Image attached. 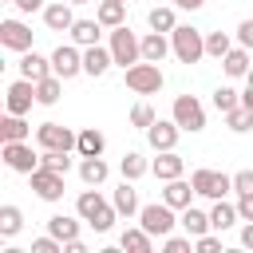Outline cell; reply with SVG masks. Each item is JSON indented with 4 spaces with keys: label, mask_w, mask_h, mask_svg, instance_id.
Here are the masks:
<instances>
[{
    "label": "cell",
    "mask_w": 253,
    "mask_h": 253,
    "mask_svg": "<svg viewBox=\"0 0 253 253\" xmlns=\"http://www.w3.org/2000/svg\"><path fill=\"white\" fill-rule=\"evenodd\" d=\"M174 213H178L174 206H166V202H150V206L138 210V225H142L150 237H166V233H174V225H178Z\"/></svg>",
    "instance_id": "cell-5"
},
{
    "label": "cell",
    "mask_w": 253,
    "mask_h": 253,
    "mask_svg": "<svg viewBox=\"0 0 253 253\" xmlns=\"http://www.w3.org/2000/svg\"><path fill=\"white\" fill-rule=\"evenodd\" d=\"M241 107H249V111H253V87H249V83H245V91H241Z\"/></svg>",
    "instance_id": "cell-51"
},
{
    "label": "cell",
    "mask_w": 253,
    "mask_h": 253,
    "mask_svg": "<svg viewBox=\"0 0 253 253\" xmlns=\"http://www.w3.org/2000/svg\"><path fill=\"white\" fill-rule=\"evenodd\" d=\"M32 138V126L24 123V115H4L0 119V142H28Z\"/></svg>",
    "instance_id": "cell-24"
},
{
    "label": "cell",
    "mask_w": 253,
    "mask_h": 253,
    "mask_svg": "<svg viewBox=\"0 0 253 253\" xmlns=\"http://www.w3.org/2000/svg\"><path fill=\"white\" fill-rule=\"evenodd\" d=\"M99 36H103V24L99 20H75L71 24V43H79V47L99 43Z\"/></svg>",
    "instance_id": "cell-32"
},
{
    "label": "cell",
    "mask_w": 253,
    "mask_h": 253,
    "mask_svg": "<svg viewBox=\"0 0 253 253\" xmlns=\"http://www.w3.org/2000/svg\"><path fill=\"white\" fill-rule=\"evenodd\" d=\"M178 134H182V126H178L174 119H154V123L146 126V142H150L154 150H174V146H178Z\"/></svg>",
    "instance_id": "cell-14"
},
{
    "label": "cell",
    "mask_w": 253,
    "mask_h": 253,
    "mask_svg": "<svg viewBox=\"0 0 253 253\" xmlns=\"http://www.w3.org/2000/svg\"><path fill=\"white\" fill-rule=\"evenodd\" d=\"M182 170H186V162H182V154H178V150H158V158L150 162V174H154L158 182L182 178Z\"/></svg>",
    "instance_id": "cell-16"
},
{
    "label": "cell",
    "mask_w": 253,
    "mask_h": 253,
    "mask_svg": "<svg viewBox=\"0 0 253 253\" xmlns=\"http://www.w3.org/2000/svg\"><path fill=\"white\" fill-rule=\"evenodd\" d=\"M233 194H253V170H237L233 174Z\"/></svg>",
    "instance_id": "cell-44"
},
{
    "label": "cell",
    "mask_w": 253,
    "mask_h": 253,
    "mask_svg": "<svg viewBox=\"0 0 253 253\" xmlns=\"http://www.w3.org/2000/svg\"><path fill=\"white\" fill-rule=\"evenodd\" d=\"M241 245H245V249H253V221H245V225H241Z\"/></svg>",
    "instance_id": "cell-48"
},
{
    "label": "cell",
    "mask_w": 253,
    "mask_h": 253,
    "mask_svg": "<svg viewBox=\"0 0 253 253\" xmlns=\"http://www.w3.org/2000/svg\"><path fill=\"white\" fill-rule=\"evenodd\" d=\"M154 119H158V115H154V107H150V103H134V107H130V126L146 130Z\"/></svg>",
    "instance_id": "cell-40"
},
{
    "label": "cell",
    "mask_w": 253,
    "mask_h": 253,
    "mask_svg": "<svg viewBox=\"0 0 253 253\" xmlns=\"http://www.w3.org/2000/svg\"><path fill=\"white\" fill-rule=\"evenodd\" d=\"M63 249H67V253H87V245H83L79 237H75V241H63Z\"/></svg>",
    "instance_id": "cell-50"
},
{
    "label": "cell",
    "mask_w": 253,
    "mask_h": 253,
    "mask_svg": "<svg viewBox=\"0 0 253 253\" xmlns=\"http://www.w3.org/2000/svg\"><path fill=\"white\" fill-rule=\"evenodd\" d=\"M194 249H198V253H217V249H221V233L213 229V233H202V237H194Z\"/></svg>",
    "instance_id": "cell-42"
},
{
    "label": "cell",
    "mask_w": 253,
    "mask_h": 253,
    "mask_svg": "<svg viewBox=\"0 0 253 253\" xmlns=\"http://www.w3.org/2000/svg\"><path fill=\"white\" fill-rule=\"evenodd\" d=\"M107 47H111V55H115V63H119L123 71H126L130 63H138V59H142V40H138L126 24L111 28V43H107Z\"/></svg>",
    "instance_id": "cell-4"
},
{
    "label": "cell",
    "mask_w": 253,
    "mask_h": 253,
    "mask_svg": "<svg viewBox=\"0 0 253 253\" xmlns=\"http://www.w3.org/2000/svg\"><path fill=\"white\" fill-rule=\"evenodd\" d=\"M0 43L8 51H32V28L24 20H0Z\"/></svg>",
    "instance_id": "cell-13"
},
{
    "label": "cell",
    "mask_w": 253,
    "mask_h": 253,
    "mask_svg": "<svg viewBox=\"0 0 253 253\" xmlns=\"http://www.w3.org/2000/svg\"><path fill=\"white\" fill-rule=\"evenodd\" d=\"M237 43L253 51V20H241V24H237Z\"/></svg>",
    "instance_id": "cell-45"
},
{
    "label": "cell",
    "mask_w": 253,
    "mask_h": 253,
    "mask_svg": "<svg viewBox=\"0 0 253 253\" xmlns=\"http://www.w3.org/2000/svg\"><path fill=\"white\" fill-rule=\"evenodd\" d=\"M190 182H194V190L202 194V198H225L229 190H233V174H221V170H210V166H202V170H194L190 174Z\"/></svg>",
    "instance_id": "cell-7"
},
{
    "label": "cell",
    "mask_w": 253,
    "mask_h": 253,
    "mask_svg": "<svg viewBox=\"0 0 253 253\" xmlns=\"http://www.w3.org/2000/svg\"><path fill=\"white\" fill-rule=\"evenodd\" d=\"M170 47H174L178 63H198V59L206 55V32H198V28H190V24H178V28L170 32Z\"/></svg>",
    "instance_id": "cell-2"
},
{
    "label": "cell",
    "mask_w": 253,
    "mask_h": 253,
    "mask_svg": "<svg viewBox=\"0 0 253 253\" xmlns=\"http://www.w3.org/2000/svg\"><path fill=\"white\" fill-rule=\"evenodd\" d=\"M4 103H8V111H12V115H28V111H32V103H36V83L20 75L16 83H8Z\"/></svg>",
    "instance_id": "cell-12"
},
{
    "label": "cell",
    "mask_w": 253,
    "mask_h": 253,
    "mask_svg": "<svg viewBox=\"0 0 253 253\" xmlns=\"http://www.w3.org/2000/svg\"><path fill=\"white\" fill-rule=\"evenodd\" d=\"M40 166H47L55 174H67L71 170V150H40Z\"/></svg>",
    "instance_id": "cell-37"
},
{
    "label": "cell",
    "mask_w": 253,
    "mask_h": 253,
    "mask_svg": "<svg viewBox=\"0 0 253 253\" xmlns=\"http://www.w3.org/2000/svg\"><path fill=\"white\" fill-rule=\"evenodd\" d=\"M20 75H24V79H32V83L47 79V75H51V55L43 59L40 51H20Z\"/></svg>",
    "instance_id": "cell-18"
},
{
    "label": "cell",
    "mask_w": 253,
    "mask_h": 253,
    "mask_svg": "<svg viewBox=\"0 0 253 253\" xmlns=\"http://www.w3.org/2000/svg\"><path fill=\"white\" fill-rule=\"evenodd\" d=\"M146 24H150L154 32H166V36H170V32L178 28V16H174L170 4H162V8H150V12H146Z\"/></svg>",
    "instance_id": "cell-33"
},
{
    "label": "cell",
    "mask_w": 253,
    "mask_h": 253,
    "mask_svg": "<svg viewBox=\"0 0 253 253\" xmlns=\"http://www.w3.org/2000/svg\"><path fill=\"white\" fill-rule=\"evenodd\" d=\"M75 213L95 229V233H107L115 221H119V210H115V202H107L99 190H83L79 198H75Z\"/></svg>",
    "instance_id": "cell-1"
},
{
    "label": "cell",
    "mask_w": 253,
    "mask_h": 253,
    "mask_svg": "<svg viewBox=\"0 0 253 253\" xmlns=\"http://www.w3.org/2000/svg\"><path fill=\"white\" fill-rule=\"evenodd\" d=\"M63 178H67V174H55V170H47V166H36V170L28 174V182H32V190H36L40 202H59V198H63Z\"/></svg>",
    "instance_id": "cell-11"
},
{
    "label": "cell",
    "mask_w": 253,
    "mask_h": 253,
    "mask_svg": "<svg viewBox=\"0 0 253 253\" xmlns=\"http://www.w3.org/2000/svg\"><path fill=\"white\" fill-rule=\"evenodd\" d=\"M4 4H12V0H4Z\"/></svg>",
    "instance_id": "cell-54"
},
{
    "label": "cell",
    "mask_w": 253,
    "mask_h": 253,
    "mask_svg": "<svg viewBox=\"0 0 253 253\" xmlns=\"http://www.w3.org/2000/svg\"><path fill=\"white\" fill-rule=\"evenodd\" d=\"M36 142H40V150H75L79 134L67 130L63 123H40L36 126Z\"/></svg>",
    "instance_id": "cell-8"
},
{
    "label": "cell",
    "mask_w": 253,
    "mask_h": 253,
    "mask_svg": "<svg viewBox=\"0 0 253 253\" xmlns=\"http://www.w3.org/2000/svg\"><path fill=\"white\" fill-rule=\"evenodd\" d=\"M32 253H63V241L51 237V233H47V237H36V241H32Z\"/></svg>",
    "instance_id": "cell-43"
},
{
    "label": "cell",
    "mask_w": 253,
    "mask_h": 253,
    "mask_svg": "<svg viewBox=\"0 0 253 253\" xmlns=\"http://www.w3.org/2000/svg\"><path fill=\"white\" fill-rule=\"evenodd\" d=\"M95 20H99L103 28H119V24H126V0H99Z\"/></svg>",
    "instance_id": "cell-30"
},
{
    "label": "cell",
    "mask_w": 253,
    "mask_h": 253,
    "mask_svg": "<svg viewBox=\"0 0 253 253\" xmlns=\"http://www.w3.org/2000/svg\"><path fill=\"white\" fill-rule=\"evenodd\" d=\"M79 221H83L79 213H75V217H71V213H51V217H47V233L59 237V241H75V237H79Z\"/></svg>",
    "instance_id": "cell-26"
},
{
    "label": "cell",
    "mask_w": 253,
    "mask_h": 253,
    "mask_svg": "<svg viewBox=\"0 0 253 253\" xmlns=\"http://www.w3.org/2000/svg\"><path fill=\"white\" fill-rule=\"evenodd\" d=\"M241 221V213H237V202H213V210H210V225L217 229V233H225V229H233Z\"/></svg>",
    "instance_id": "cell-25"
},
{
    "label": "cell",
    "mask_w": 253,
    "mask_h": 253,
    "mask_svg": "<svg viewBox=\"0 0 253 253\" xmlns=\"http://www.w3.org/2000/svg\"><path fill=\"white\" fill-rule=\"evenodd\" d=\"M253 63H249V47H229L225 55H221V71L229 75V79H245V71H249Z\"/></svg>",
    "instance_id": "cell-23"
},
{
    "label": "cell",
    "mask_w": 253,
    "mask_h": 253,
    "mask_svg": "<svg viewBox=\"0 0 253 253\" xmlns=\"http://www.w3.org/2000/svg\"><path fill=\"white\" fill-rule=\"evenodd\" d=\"M237 213L241 221H253V194H237Z\"/></svg>",
    "instance_id": "cell-46"
},
{
    "label": "cell",
    "mask_w": 253,
    "mask_h": 253,
    "mask_svg": "<svg viewBox=\"0 0 253 253\" xmlns=\"http://www.w3.org/2000/svg\"><path fill=\"white\" fill-rule=\"evenodd\" d=\"M111 63H115L111 47H103V43H91V47H83V75L99 79V75H107V71H111Z\"/></svg>",
    "instance_id": "cell-15"
},
{
    "label": "cell",
    "mask_w": 253,
    "mask_h": 253,
    "mask_svg": "<svg viewBox=\"0 0 253 253\" xmlns=\"http://www.w3.org/2000/svg\"><path fill=\"white\" fill-rule=\"evenodd\" d=\"M162 249H166V253H190V249H194V237H190V233H186V237L166 233V237H162Z\"/></svg>",
    "instance_id": "cell-41"
},
{
    "label": "cell",
    "mask_w": 253,
    "mask_h": 253,
    "mask_svg": "<svg viewBox=\"0 0 253 253\" xmlns=\"http://www.w3.org/2000/svg\"><path fill=\"white\" fill-rule=\"evenodd\" d=\"M119 249H126V253H150L154 249V237L142 225H126L123 237H119Z\"/></svg>",
    "instance_id": "cell-27"
},
{
    "label": "cell",
    "mask_w": 253,
    "mask_h": 253,
    "mask_svg": "<svg viewBox=\"0 0 253 253\" xmlns=\"http://www.w3.org/2000/svg\"><path fill=\"white\" fill-rule=\"evenodd\" d=\"M51 71H55L59 79L83 75V47H79V43H59V47L51 51Z\"/></svg>",
    "instance_id": "cell-10"
},
{
    "label": "cell",
    "mask_w": 253,
    "mask_h": 253,
    "mask_svg": "<svg viewBox=\"0 0 253 253\" xmlns=\"http://www.w3.org/2000/svg\"><path fill=\"white\" fill-rule=\"evenodd\" d=\"M43 24H47L51 32H71V24H75L71 0H55V4H47V8H43Z\"/></svg>",
    "instance_id": "cell-17"
},
{
    "label": "cell",
    "mask_w": 253,
    "mask_h": 253,
    "mask_svg": "<svg viewBox=\"0 0 253 253\" xmlns=\"http://www.w3.org/2000/svg\"><path fill=\"white\" fill-rule=\"evenodd\" d=\"M12 8H16V12H24V16H28V12H43V8H47V4H43V0H12Z\"/></svg>",
    "instance_id": "cell-47"
},
{
    "label": "cell",
    "mask_w": 253,
    "mask_h": 253,
    "mask_svg": "<svg viewBox=\"0 0 253 253\" xmlns=\"http://www.w3.org/2000/svg\"><path fill=\"white\" fill-rule=\"evenodd\" d=\"M233 47V40H229V32H206V55H213V59H221L225 51Z\"/></svg>",
    "instance_id": "cell-38"
},
{
    "label": "cell",
    "mask_w": 253,
    "mask_h": 253,
    "mask_svg": "<svg viewBox=\"0 0 253 253\" xmlns=\"http://www.w3.org/2000/svg\"><path fill=\"white\" fill-rule=\"evenodd\" d=\"M225 126H229L233 134H245V130H253V111L237 103L233 111H225Z\"/></svg>",
    "instance_id": "cell-36"
},
{
    "label": "cell",
    "mask_w": 253,
    "mask_h": 253,
    "mask_svg": "<svg viewBox=\"0 0 253 253\" xmlns=\"http://www.w3.org/2000/svg\"><path fill=\"white\" fill-rule=\"evenodd\" d=\"M123 79H126V87H130L134 95H158V91H162V83H166V79H162V67H158V63H150V59L130 63Z\"/></svg>",
    "instance_id": "cell-3"
},
{
    "label": "cell",
    "mask_w": 253,
    "mask_h": 253,
    "mask_svg": "<svg viewBox=\"0 0 253 253\" xmlns=\"http://www.w3.org/2000/svg\"><path fill=\"white\" fill-rule=\"evenodd\" d=\"M170 51H174V47H170L166 32H154V28H150V32L142 36V59H150V63H162Z\"/></svg>",
    "instance_id": "cell-22"
},
{
    "label": "cell",
    "mask_w": 253,
    "mask_h": 253,
    "mask_svg": "<svg viewBox=\"0 0 253 253\" xmlns=\"http://www.w3.org/2000/svg\"><path fill=\"white\" fill-rule=\"evenodd\" d=\"M245 83H249V87H253V67H249V71H245Z\"/></svg>",
    "instance_id": "cell-52"
},
{
    "label": "cell",
    "mask_w": 253,
    "mask_h": 253,
    "mask_svg": "<svg viewBox=\"0 0 253 253\" xmlns=\"http://www.w3.org/2000/svg\"><path fill=\"white\" fill-rule=\"evenodd\" d=\"M174 8H186V12H198V8H206V0H174Z\"/></svg>",
    "instance_id": "cell-49"
},
{
    "label": "cell",
    "mask_w": 253,
    "mask_h": 253,
    "mask_svg": "<svg viewBox=\"0 0 253 253\" xmlns=\"http://www.w3.org/2000/svg\"><path fill=\"white\" fill-rule=\"evenodd\" d=\"M79 178H83V186H103V182L111 178V166L103 162V154L79 158Z\"/></svg>",
    "instance_id": "cell-20"
},
{
    "label": "cell",
    "mask_w": 253,
    "mask_h": 253,
    "mask_svg": "<svg viewBox=\"0 0 253 253\" xmlns=\"http://www.w3.org/2000/svg\"><path fill=\"white\" fill-rule=\"evenodd\" d=\"M20 229H24L20 206H0V237H16Z\"/></svg>",
    "instance_id": "cell-35"
},
{
    "label": "cell",
    "mask_w": 253,
    "mask_h": 253,
    "mask_svg": "<svg viewBox=\"0 0 253 253\" xmlns=\"http://www.w3.org/2000/svg\"><path fill=\"white\" fill-rule=\"evenodd\" d=\"M111 202H115V210H119V217H138V190H134V182L130 178H123V186L111 194Z\"/></svg>",
    "instance_id": "cell-19"
},
{
    "label": "cell",
    "mask_w": 253,
    "mask_h": 253,
    "mask_svg": "<svg viewBox=\"0 0 253 253\" xmlns=\"http://www.w3.org/2000/svg\"><path fill=\"white\" fill-rule=\"evenodd\" d=\"M103 150H107L103 130H99V126H83V130H79V142H75V154H79V158H91V154H103Z\"/></svg>",
    "instance_id": "cell-28"
},
{
    "label": "cell",
    "mask_w": 253,
    "mask_h": 253,
    "mask_svg": "<svg viewBox=\"0 0 253 253\" xmlns=\"http://www.w3.org/2000/svg\"><path fill=\"white\" fill-rule=\"evenodd\" d=\"M71 4H87V0H71Z\"/></svg>",
    "instance_id": "cell-53"
},
{
    "label": "cell",
    "mask_w": 253,
    "mask_h": 253,
    "mask_svg": "<svg viewBox=\"0 0 253 253\" xmlns=\"http://www.w3.org/2000/svg\"><path fill=\"white\" fill-rule=\"evenodd\" d=\"M63 83H67V79H59L55 71H51L47 79H40V83H36V103H40V107H55L59 95H63Z\"/></svg>",
    "instance_id": "cell-31"
},
{
    "label": "cell",
    "mask_w": 253,
    "mask_h": 253,
    "mask_svg": "<svg viewBox=\"0 0 253 253\" xmlns=\"http://www.w3.org/2000/svg\"><path fill=\"white\" fill-rule=\"evenodd\" d=\"M170 119H174L182 130H190V134L206 130V107H202L198 95H178L174 107H170Z\"/></svg>",
    "instance_id": "cell-6"
},
{
    "label": "cell",
    "mask_w": 253,
    "mask_h": 253,
    "mask_svg": "<svg viewBox=\"0 0 253 253\" xmlns=\"http://www.w3.org/2000/svg\"><path fill=\"white\" fill-rule=\"evenodd\" d=\"M194 194H198V190H194V182H186V178H170V182H166V190H162V202H166V206H174V210H186Z\"/></svg>",
    "instance_id": "cell-21"
},
{
    "label": "cell",
    "mask_w": 253,
    "mask_h": 253,
    "mask_svg": "<svg viewBox=\"0 0 253 253\" xmlns=\"http://www.w3.org/2000/svg\"><path fill=\"white\" fill-rule=\"evenodd\" d=\"M237 103H241V91H233V87H217V91H213V107H217L221 115L233 111Z\"/></svg>",
    "instance_id": "cell-39"
},
{
    "label": "cell",
    "mask_w": 253,
    "mask_h": 253,
    "mask_svg": "<svg viewBox=\"0 0 253 253\" xmlns=\"http://www.w3.org/2000/svg\"><path fill=\"white\" fill-rule=\"evenodd\" d=\"M178 225H182L190 237H202V233H210V229H213V225H210V213H202V210H194V206L178 210Z\"/></svg>",
    "instance_id": "cell-29"
},
{
    "label": "cell",
    "mask_w": 253,
    "mask_h": 253,
    "mask_svg": "<svg viewBox=\"0 0 253 253\" xmlns=\"http://www.w3.org/2000/svg\"><path fill=\"white\" fill-rule=\"evenodd\" d=\"M0 158H4V166L16 170V174H32V170L40 166V154L32 150V142H0Z\"/></svg>",
    "instance_id": "cell-9"
},
{
    "label": "cell",
    "mask_w": 253,
    "mask_h": 253,
    "mask_svg": "<svg viewBox=\"0 0 253 253\" xmlns=\"http://www.w3.org/2000/svg\"><path fill=\"white\" fill-rule=\"evenodd\" d=\"M119 170H123V178H130V182H138L142 174H150V162L138 154V150H126L123 154V162H119Z\"/></svg>",
    "instance_id": "cell-34"
}]
</instances>
